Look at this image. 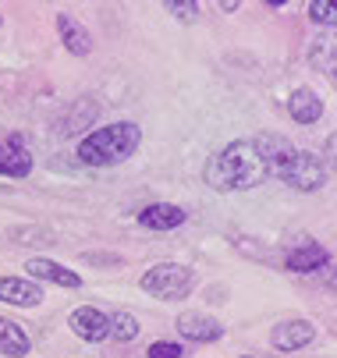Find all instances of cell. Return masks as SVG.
<instances>
[{"label":"cell","instance_id":"1","mask_svg":"<svg viewBox=\"0 0 337 358\" xmlns=\"http://www.w3.org/2000/svg\"><path fill=\"white\" fill-rule=\"evenodd\" d=\"M292 152L284 138L277 135H259V138H238L227 149H220L217 157L206 164L203 178L210 188L217 192H242V188H256L266 178H273V164Z\"/></svg>","mask_w":337,"mask_h":358},{"label":"cell","instance_id":"2","mask_svg":"<svg viewBox=\"0 0 337 358\" xmlns=\"http://www.w3.org/2000/svg\"><path fill=\"white\" fill-rule=\"evenodd\" d=\"M138 142H142L138 124L117 121V124H107V128L89 131V135L78 142V160L89 164V167H114V164H121V160L131 157V152L138 149Z\"/></svg>","mask_w":337,"mask_h":358},{"label":"cell","instance_id":"3","mask_svg":"<svg viewBox=\"0 0 337 358\" xmlns=\"http://www.w3.org/2000/svg\"><path fill=\"white\" fill-rule=\"evenodd\" d=\"M273 178L287 181L299 192H316L323 185V164H320V157H313V152L292 149V152H284V157L273 164Z\"/></svg>","mask_w":337,"mask_h":358},{"label":"cell","instance_id":"4","mask_svg":"<svg viewBox=\"0 0 337 358\" xmlns=\"http://www.w3.org/2000/svg\"><path fill=\"white\" fill-rule=\"evenodd\" d=\"M138 287L146 291L150 298L174 301V298H185V294H188V287H192V270H188V266H178V263H160V266L146 270V277L138 280Z\"/></svg>","mask_w":337,"mask_h":358},{"label":"cell","instance_id":"5","mask_svg":"<svg viewBox=\"0 0 337 358\" xmlns=\"http://www.w3.org/2000/svg\"><path fill=\"white\" fill-rule=\"evenodd\" d=\"M0 174H4V178H25V174H32V152L25 149V138L18 131L0 138Z\"/></svg>","mask_w":337,"mask_h":358},{"label":"cell","instance_id":"6","mask_svg":"<svg viewBox=\"0 0 337 358\" xmlns=\"http://www.w3.org/2000/svg\"><path fill=\"white\" fill-rule=\"evenodd\" d=\"M178 334L185 341H199V344H210V341H220L224 337V327L220 320L206 316V313H181L178 316Z\"/></svg>","mask_w":337,"mask_h":358},{"label":"cell","instance_id":"7","mask_svg":"<svg viewBox=\"0 0 337 358\" xmlns=\"http://www.w3.org/2000/svg\"><path fill=\"white\" fill-rule=\"evenodd\" d=\"M71 330H75L82 341H89V344H100V341L110 337L107 316H103L100 309H92V305H82V309L71 313Z\"/></svg>","mask_w":337,"mask_h":358},{"label":"cell","instance_id":"8","mask_svg":"<svg viewBox=\"0 0 337 358\" xmlns=\"http://www.w3.org/2000/svg\"><path fill=\"white\" fill-rule=\"evenodd\" d=\"M270 341H273L277 351H299V348H306V344L316 341V327L309 320H287V323H280L270 334Z\"/></svg>","mask_w":337,"mask_h":358},{"label":"cell","instance_id":"9","mask_svg":"<svg viewBox=\"0 0 337 358\" xmlns=\"http://www.w3.org/2000/svg\"><path fill=\"white\" fill-rule=\"evenodd\" d=\"M0 301L18 305V309H36L43 301V287L36 280H22V277H0Z\"/></svg>","mask_w":337,"mask_h":358},{"label":"cell","instance_id":"10","mask_svg":"<svg viewBox=\"0 0 337 358\" xmlns=\"http://www.w3.org/2000/svg\"><path fill=\"white\" fill-rule=\"evenodd\" d=\"M138 224L150 227V231H174L185 224V210L181 206H171V202H153L138 213Z\"/></svg>","mask_w":337,"mask_h":358},{"label":"cell","instance_id":"11","mask_svg":"<svg viewBox=\"0 0 337 358\" xmlns=\"http://www.w3.org/2000/svg\"><path fill=\"white\" fill-rule=\"evenodd\" d=\"M287 114H292L299 124H316L323 117V99L313 89H295L287 96Z\"/></svg>","mask_w":337,"mask_h":358},{"label":"cell","instance_id":"12","mask_svg":"<svg viewBox=\"0 0 337 358\" xmlns=\"http://www.w3.org/2000/svg\"><path fill=\"white\" fill-rule=\"evenodd\" d=\"M57 32H61V43L71 50L75 57H85L89 50H92V36H89V29H85L78 18H71V15H57Z\"/></svg>","mask_w":337,"mask_h":358},{"label":"cell","instance_id":"13","mask_svg":"<svg viewBox=\"0 0 337 358\" xmlns=\"http://www.w3.org/2000/svg\"><path fill=\"white\" fill-rule=\"evenodd\" d=\"M25 270L32 273V280H50V284H61V287H78V284H82L78 273H71L68 266L50 263V259H29Z\"/></svg>","mask_w":337,"mask_h":358},{"label":"cell","instance_id":"14","mask_svg":"<svg viewBox=\"0 0 337 358\" xmlns=\"http://www.w3.org/2000/svg\"><path fill=\"white\" fill-rule=\"evenodd\" d=\"M29 351H32L29 334H25L15 320H4V316H0V355H8V358H25Z\"/></svg>","mask_w":337,"mask_h":358},{"label":"cell","instance_id":"15","mask_svg":"<svg viewBox=\"0 0 337 358\" xmlns=\"http://www.w3.org/2000/svg\"><path fill=\"white\" fill-rule=\"evenodd\" d=\"M323 263H327V248L316 245V241L299 245V248L287 252V270H295V273H313V270L323 266Z\"/></svg>","mask_w":337,"mask_h":358},{"label":"cell","instance_id":"16","mask_svg":"<svg viewBox=\"0 0 337 358\" xmlns=\"http://www.w3.org/2000/svg\"><path fill=\"white\" fill-rule=\"evenodd\" d=\"M107 323H110V337H117V341H135L138 337V320L131 313H124V309L107 316Z\"/></svg>","mask_w":337,"mask_h":358},{"label":"cell","instance_id":"17","mask_svg":"<svg viewBox=\"0 0 337 358\" xmlns=\"http://www.w3.org/2000/svg\"><path fill=\"white\" fill-rule=\"evenodd\" d=\"M167 11H171L178 22H196V18L203 15V8H199V4H192V0H171Z\"/></svg>","mask_w":337,"mask_h":358},{"label":"cell","instance_id":"18","mask_svg":"<svg viewBox=\"0 0 337 358\" xmlns=\"http://www.w3.org/2000/svg\"><path fill=\"white\" fill-rule=\"evenodd\" d=\"M309 18L320 22V25H334L337 11H334V4H327V0H316V4H309Z\"/></svg>","mask_w":337,"mask_h":358},{"label":"cell","instance_id":"19","mask_svg":"<svg viewBox=\"0 0 337 358\" xmlns=\"http://www.w3.org/2000/svg\"><path fill=\"white\" fill-rule=\"evenodd\" d=\"M146 358H181V344H174V341H157Z\"/></svg>","mask_w":337,"mask_h":358},{"label":"cell","instance_id":"20","mask_svg":"<svg viewBox=\"0 0 337 358\" xmlns=\"http://www.w3.org/2000/svg\"><path fill=\"white\" fill-rule=\"evenodd\" d=\"M220 11L231 15V11H238V4H234V0H220Z\"/></svg>","mask_w":337,"mask_h":358},{"label":"cell","instance_id":"21","mask_svg":"<svg viewBox=\"0 0 337 358\" xmlns=\"http://www.w3.org/2000/svg\"><path fill=\"white\" fill-rule=\"evenodd\" d=\"M0 25H4V18H0Z\"/></svg>","mask_w":337,"mask_h":358}]
</instances>
